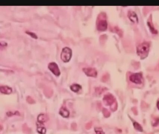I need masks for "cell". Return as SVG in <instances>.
<instances>
[{
    "mask_svg": "<svg viewBox=\"0 0 159 134\" xmlns=\"http://www.w3.org/2000/svg\"><path fill=\"white\" fill-rule=\"evenodd\" d=\"M137 53L141 58L147 57L150 50V44L147 42H144L139 45L137 47Z\"/></svg>",
    "mask_w": 159,
    "mask_h": 134,
    "instance_id": "1",
    "label": "cell"
},
{
    "mask_svg": "<svg viewBox=\"0 0 159 134\" xmlns=\"http://www.w3.org/2000/svg\"><path fill=\"white\" fill-rule=\"evenodd\" d=\"M97 28L100 31H105L107 28V21L104 18V16L101 15L99 16L97 21Z\"/></svg>",
    "mask_w": 159,
    "mask_h": 134,
    "instance_id": "2",
    "label": "cell"
},
{
    "mask_svg": "<svg viewBox=\"0 0 159 134\" xmlns=\"http://www.w3.org/2000/svg\"><path fill=\"white\" fill-rule=\"evenodd\" d=\"M72 56V50L69 47L63 48L61 54V59L64 63H67L70 61Z\"/></svg>",
    "mask_w": 159,
    "mask_h": 134,
    "instance_id": "3",
    "label": "cell"
},
{
    "mask_svg": "<svg viewBox=\"0 0 159 134\" xmlns=\"http://www.w3.org/2000/svg\"><path fill=\"white\" fill-rule=\"evenodd\" d=\"M129 80L134 84H141L142 82V75L139 73L133 74L130 75Z\"/></svg>",
    "mask_w": 159,
    "mask_h": 134,
    "instance_id": "4",
    "label": "cell"
},
{
    "mask_svg": "<svg viewBox=\"0 0 159 134\" xmlns=\"http://www.w3.org/2000/svg\"><path fill=\"white\" fill-rule=\"evenodd\" d=\"M48 68L55 75L59 76L60 75V71L59 66L56 63L54 62L50 63L48 65Z\"/></svg>",
    "mask_w": 159,
    "mask_h": 134,
    "instance_id": "5",
    "label": "cell"
},
{
    "mask_svg": "<svg viewBox=\"0 0 159 134\" xmlns=\"http://www.w3.org/2000/svg\"><path fill=\"white\" fill-rule=\"evenodd\" d=\"M83 70L84 73L88 76L96 77L98 75V72L96 69L93 67H84L83 68Z\"/></svg>",
    "mask_w": 159,
    "mask_h": 134,
    "instance_id": "6",
    "label": "cell"
},
{
    "mask_svg": "<svg viewBox=\"0 0 159 134\" xmlns=\"http://www.w3.org/2000/svg\"><path fill=\"white\" fill-rule=\"evenodd\" d=\"M128 17L132 22L136 23L138 22V18L136 14L133 11H130L128 13Z\"/></svg>",
    "mask_w": 159,
    "mask_h": 134,
    "instance_id": "7",
    "label": "cell"
},
{
    "mask_svg": "<svg viewBox=\"0 0 159 134\" xmlns=\"http://www.w3.org/2000/svg\"><path fill=\"white\" fill-rule=\"evenodd\" d=\"M104 102L106 105H110L112 104L113 102V96L111 95H105L103 98Z\"/></svg>",
    "mask_w": 159,
    "mask_h": 134,
    "instance_id": "8",
    "label": "cell"
},
{
    "mask_svg": "<svg viewBox=\"0 0 159 134\" xmlns=\"http://www.w3.org/2000/svg\"><path fill=\"white\" fill-rule=\"evenodd\" d=\"M0 91L4 94H10L12 91V88L8 86H1L0 87Z\"/></svg>",
    "mask_w": 159,
    "mask_h": 134,
    "instance_id": "9",
    "label": "cell"
},
{
    "mask_svg": "<svg viewBox=\"0 0 159 134\" xmlns=\"http://www.w3.org/2000/svg\"><path fill=\"white\" fill-rule=\"evenodd\" d=\"M59 113L63 117H65V118L69 117L70 115L69 111L65 107H62L61 108Z\"/></svg>",
    "mask_w": 159,
    "mask_h": 134,
    "instance_id": "10",
    "label": "cell"
},
{
    "mask_svg": "<svg viewBox=\"0 0 159 134\" xmlns=\"http://www.w3.org/2000/svg\"><path fill=\"white\" fill-rule=\"evenodd\" d=\"M38 121L41 123H43L44 122H46L48 120V117L47 116L44 114H41L38 116Z\"/></svg>",
    "mask_w": 159,
    "mask_h": 134,
    "instance_id": "11",
    "label": "cell"
},
{
    "mask_svg": "<svg viewBox=\"0 0 159 134\" xmlns=\"http://www.w3.org/2000/svg\"><path fill=\"white\" fill-rule=\"evenodd\" d=\"M70 88H71V89L72 91L75 92H79L80 90L82 88L81 86L77 84H72Z\"/></svg>",
    "mask_w": 159,
    "mask_h": 134,
    "instance_id": "12",
    "label": "cell"
},
{
    "mask_svg": "<svg viewBox=\"0 0 159 134\" xmlns=\"http://www.w3.org/2000/svg\"><path fill=\"white\" fill-rule=\"evenodd\" d=\"M23 132L26 134H30L31 133V130L26 124H24L22 126Z\"/></svg>",
    "mask_w": 159,
    "mask_h": 134,
    "instance_id": "13",
    "label": "cell"
},
{
    "mask_svg": "<svg viewBox=\"0 0 159 134\" xmlns=\"http://www.w3.org/2000/svg\"><path fill=\"white\" fill-rule=\"evenodd\" d=\"M44 94L47 97H50L53 94V91L51 89L47 88L44 90Z\"/></svg>",
    "mask_w": 159,
    "mask_h": 134,
    "instance_id": "14",
    "label": "cell"
},
{
    "mask_svg": "<svg viewBox=\"0 0 159 134\" xmlns=\"http://www.w3.org/2000/svg\"><path fill=\"white\" fill-rule=\"evenodd\" d=\"M134 128L135 130H138L139 131H140V132H142L143 129L141 125L138 123V122H134Z\"/></svg>",
    "mask_w": 159,
    "mask_h": 134,
    "instance_id": "15",
    "label": "cell"
},
{
    "mask_svg": "<svg viewBox=\"0 0 159 134\" xmlns=\"http://www.w3.org/2000/svg\"><path fill=\"white\" fill-rule=\"evenodd\" d=\"M38 131L41 134H45L46 133V129L42 127H38Z\"/></svg>",
    "mask_w": 159,
    "mask_h": 134,
    "instance_id": "16",
    "label": "cell"
},
{
    "mask_svg": "<svg viewBox=\"0 0 159 134\" xmlns=\"http://www.w3.org/2000/svg\"><path fill=\"white\" fill-rule=\"evenodd\" d=\"M95 131L96 134H105L103 130L101 128H96Z\"/></svg>",
    "mask_w": 159,
    "mask_h": 134,
    "instance_id": "17",
    "label": "cell"
},
{
    "mask_svg": "<svg viewBox=\"0 0 159 134\" xmlns=\"http://www.w3.org/2000/svg\"><path fill=\"white\" fill-rule=\"evenodd\" d=\"M27 101L29 104H34L35 103V101L30 96H28L27 98Z\"/></svg>",
    "mask_w": 159,
    "mask_h": 134,
    "instance_id": "18",
    "label": "cell"
},
{
    "mask_svg": "<svg viewBox=\"0 0 159 134\" xmlns=\"http://www.w3.org/2000/svg\"><path fill=\"white\" fill-rule=\"evenodd\" d=\"M148 25L149 26V27H150V29H151V32H152L153 33L156 34L157 33V31H156V30L154 29V26H152V25H151V23H150L149 22H148Z\"/></svg>",
    "mask_w": 159,
    "mask_h": 134,
    "instance_id": "19",
    "label": "cell"
},
{
    "mask_svg": "<svg viewBox=\"0 0 159 134\" xmlns=\"http://www.w3.org/2000/svg\"><path fill=\"white\" fill-rule=\"evenodd\" d=\"M26 33L28 34L29 35H30L32 37L34 38H35V39H37L38 38V36H37V35L35 34V33H34L33 32H29V31H26Z\"/></svg>",
    "mask_w": 159,
    "mask_h": 134,
    "instance_id": "20",
    "label": "cell"
},
{
    "mask_svg": "<svg viewBox=\"0 0 159 134\" xmlns=\"http://www.w3.org/2000/svg\"><path fill=\"white\" fill-rule=\"evenodd\" d=\"M71 129L73 130L76 131L77 130V125L76 123H72L71 125Z\"/></svg>",
    "mask_w": 159,
    "mask_h": 134,
    "instance_id": "21",
    "label": "cell"
},
{
    "mask_svg": "<svg viewBox=\"0 0 159 134\" xmlns=\"http://www.w3.org/2000/svg\"><path fill=\"white\" fill-rule=\"evenodd\" d=\"M92 123L90 122H88L86 124L85 128L87 130H90L92 128Z\"/></svg>",
    "mask_w": 159,
    "mask_h": 134,
    "instance_id": "22",
    "label": "cell"
},
{
    "mask_svg": "<svg viewBox=\"0 0 159 134\" xmlns=\"http://www.w3.org/2000/svg\"><path fill=\"white\" fill-rule=\"evenodd\" d=\"M103 113L104 114V116H105V117H107L108 116V111L106 110V109H104L103 110Z\"/></svg>",
    "mask_w": 159,
    "mask_h": 134,
    "instance_id": "23",
    "label": "cell"
},
{
    "mask_svg": "<svg viewBox=\"0 0 159 134\" xmlns=\"http://www.w3.org/2000/svg\"><path fill=\"white\" fill-rule=\"evenodd\" d=\"M157 108H158V109L159 110V101H158V102H157Z\"/></svg>",
    "mask_w": 159,
    "mask_h": 134,
    "instance_id": "24",
    "label": "cell"
}]
</instances>
